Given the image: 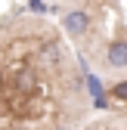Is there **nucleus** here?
Returning a JSON list of instances; mask_svg holds the SVG:
<instances>
[{
  "mask_svg": "<svg viewBox=\"0 0 127 130\" xmlns=\"http://www.w3.org/2000/svg\"><path fill=\"white\" fill-rule=\"evenodd\" d=\"M9 84H12V90L19 96H34V90L40 84V74H37V68H15Z\"/></svg>",
  "mask_w": 127,
  "mask_h": 130,
  "instance_id": "obj_1",
  "label": "nucleus"
},
{
  "mask_svg": "<svg viewBox=\"0 0 127 130\" xmlns=\"http://www.w3.org/2000/svg\"><path fill=\"white\" fill-rule=\"evenodd\" d=\"M62 56H65V50H62L59 40H46L43 46H37V65H40V68H50V71L59 68Z\"/></svg>",
  "mask_w": 127,
  "mask_h": 130,
  "instance_id": "obj_2",
  "label": "nucleus"
},
{
  "mask_svg": "<svg viewBox=\"0 0 127 130\" xmlns=\"http://www.w3.org/2000/svg\"><path fill=\"white\" fill-rule=\"evenodd\" d=\"M62 28H65V34H71V37H84L87 31H90V12L71 9L65 19H62Z\"/></svg>",
  "mask_w": 127,
  "mask_h": 130,
  "instance_id": "obj_3",
  "label": "nucleus"
},
{
  "mask_svg": "<svg viewBox=\"0 0 127 130\" xmlns=\"http://www.w3.org/2000/svg\"><path fill=\"white\" fill-rule=\"evenodd\" d=\"M105 62L112 68H124L127 65V40H112L105 50Z\"/></svg>",
  "mask_w": 127,
  "mask_h": 130,
  "instance_id": "obj_4",
  "label": "nucleus"
},
{
  "mask_svg": "<svg viewBox=\"0 0 127 130\" xmlns=\"http://www.w3.org/2000/svg\"><path fill=\"white\" fill-rule=\"evenodd\" d=\"M84 80H87V90H90V96H93V99H102V96H108V93L102 90V84H99V77H96V74L84 71Z\"/></svg>",
  "mask_w": 127,
  "mask_h": 130,
  "instance_id": "obj_5",
  "label": "nucleus"
},
{
  "mask_svg": "<svg viewBox=\"0 0 127 130\" xmlns=\"http://www.w3.org/2000/svg\"><path fill=\"white\" fill-rule=\"evenodd\" d=\"M108 96H115V99H121V102H127V80H118V84L108 90Z\"/></svg>",
  "mask_w": 127,
  "mask_h": 130,
  "instance_id": "obj_6",
  "label": "nucleus"
},
{
  "mask_svg": "<svg viewBox=\"0 0 127 130\" xmlns=\"http://www.w3.org/2000/svg\"><path fill=\"white\" fill-rule=\"evenodd\" d=\"M28 9H34V12H46V3H43V0H28Z\"/></svg>",
  "mask_w": 127,
  "mask_h": 130,
  "instance_id": "obj_7",
  "label": "nucleus"
},
{
  "mask_svg": "<svg viewBox=\"0 0 127 130\" xmlns=\"http://www.w3.org/2000/svg\"><path fill=\"white\" fill-rule=\"evenodd\" d=\"M0 118H3V108H0Z\"/></svg>",
  "mask_w": 127,
  "mask_h": 130,
  "instance_id": "obj_8",
  "label": "nucleus"
},
{
  "mask_svg": "<svg viewBox=\"0 0 127 130\" xmlns=\"http://www.w3.org/2000/svg\"><path fill=\"white\" fill-rule=\"evenodd\" d=\"M59 130H65V127H59Z\"/></svg>",
  "mask_w": 127,
  "mask_h": 130,
  "instance_id": "obj_9",
  "label": "nucleus"
}]
</instances>
